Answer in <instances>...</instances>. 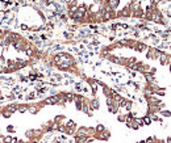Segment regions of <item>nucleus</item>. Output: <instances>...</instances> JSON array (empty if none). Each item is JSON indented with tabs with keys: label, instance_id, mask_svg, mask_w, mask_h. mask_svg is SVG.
Returning <instances> with one entry per match:
<instances>
[{
	"label": "nucleus",
	"instance_id": "obj_1",
	"mask_svg": "<svg viewBox=\"0 0 171 143\" xmlns=\"http://www.w3.org/2000/svg\"><path fill=\"white\" fill-rule=\"evenodd\" d=\"M147 49H149V46H147L146 43H144V42H137L134 45V50L138 51V53H144V51L147 50Z\"/></svg>",
	"mask_w": 171,
	"mask_h": 143
},
{
	"label": "nucleus",
	"instance_id": "obj_2",
	"mask_svg": "<svg viewBox=\"0 0 171 143\" xmlns=\"http://www.w3.org/2000/svg\"><path fill=\"white\" fill-rule=\"evenodd\" d=\"M144 79H145V82H146L147 84L155 83V75H153V74H150V72L144 74Z\"/></svg>",
	"mask_w": 171,
	"mask_h": 143
},
{
	"label": "nucleus",
	"instance_id": "obj_3",
	"mask_svg": "<svg viewBox=\"0 0 171 143\" xmlns=\"http://www.w3.org/2000/svg\"><path fill=\"white\" fill-rule=\"evenodd\" d=\"M158 62H159V64L161 66H168V63H167V53H163L161 54V56H159V59H158Z\"/></svg>",
	"mask_w": 171,
	"mask_h": 143
},
{
	"label": "nucleus",
	"instance_id": "obj_4",
	"mask_svg": "<svg viewBox=\"0 0 171 143\" xmlns=\"http://www.w3.org/2000/svg\"><path fill=\"white\" fill-rule=\"evenodd\" d=\"M155 96H159V97H163V96H166V87H159L155 89V93H154Z\"/></svg>",
	"mask_w": 171,
	"mask_h": 143
},
{
	"label": "nucleus",
	"instance_id": "obj_5",
	"mask_svg": "<svg viewBox=\"0 0 171 143\" xmlns=\"http://www.w3.org/2000/svg\"><path fill=\"white\" fill-rule=\"evenodd\" d=\"M158 114H161V117H163V118H170L171 117V110H168V109H161L159 110V113Z\"/></svg>",
	"mask_w": 171,
	"mask_h": 143
},
{
	"label": "nucleus",
	"instance_id": "obj_6",
	"mask_svg": "<svg viewBox=\"0 0 171 143\" xmlns=\"http://www.w3.org/2000/svg\"><path fill=\"white\" fill-rule=\"evenodd\" d=\"M142 121H144V125H146V126H150L153 123V119L150 118V116H146V114L142 117Z\"/></svg>",
	"mask_w": 171,
	"mask_h": 143
},
{
	"label": "nucleus",
	"instance_id": "obj_7",
	"mask_svg": "<svg viewBox=\"0 0 171 143\" xmlns=\"http://www.w3.org/2000/svg\"><path fill=\"white\" fill-rule=\"evenodd\" d=\"M150 74H153V75H155L157 74V68L155 67H150V71H149Z\"/></svg>",
	"mask_w": 171,
	"mask_h": 143
},
{
	"label": "nucleus",
	"instance_id": "obj_8",
	"mask_svg": "<svg viewBox=\"0 0 171 143\" xmlns=\"http://www.w3.org/2000/svg\"><path fill=\"white\" fill-rule=\"evenodd\" d=\"M168 72H170V74H171V63H170V64H168Z\"/></svg>",
	"mask_w": 171,
	"mask_h": 143
}]
</instances>
